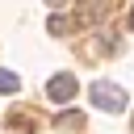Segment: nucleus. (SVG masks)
<instances>
[{"instance_id": "nucleus-8", "label": "nucleus", "mask_w": 134, "mask_h": 134, "mask_svg": "<svg viewBox=\"0 0 134 134\" xmlns=\"http://www.w3.org/2000/svg\"><path fill=\"white\" fill-rule=\"evenodd\" d=\"M130 29H134V8H130Z\"/></svg>"}, {"instance_id": "nucleus-1", "label": "nucleus", "mask_w": 134, "mask_h": 134, "mask_svg": "<svg viewBox=\"0 0 134 134\" xmlns=\"http://www.w3.org/2000/svg\"><path fill=\"white\" fill-rule=\"evenodd\" d=\"M126 100H130V96H126L117 84H109V80H96V84H92V105H96V109H105V113H121Z\"/></svg>"}, {"instance_id": "nucleus-3", "label": "nucleus", "mask_w": 134, "mask_h": 134, "mask_svg": "<svg viewBox=\"0 0 134 134\" xmlns=\"http://www.w3.org/2000/svg\"><path fill=\"white\" fill-rule=\"evenodd\" d=\"M54 126H59V130H84V113H75V109H63Z\"/></svg>"}, {"instance_id": "nucleus-9", "label": "nucleus", "mask_w": 134, "mask_h": 134, "mask_svg": "<svg viewBox=\"0 0 134 134\" xmlns=\"http://www.w3.org/2000/svg\"><path fill=\"white\" fill-rule=\"evenodd\" d=\"M130 126H134V117H130Z\"/></svg>"}, {"instance_id": "nucleus-5", "label": "nucleus", "mask_w": 134, "mask_h": 134, "mask_svg": "<svg viewBox=\"0 0 134 134\" xmlns=\"http://www.w3.org/2000/svg\"><path fill=\"white\" fill-rule=\"evenodd\" d=\"M17 88H21V80H17L13 71H4V67H0V92H17Z\"/></svg>"}, {"instance_id": "nucleus-2", "label": "nucleus", "mask_w": 134, "mask_h": 134, "mask_svg": "<svg viewBox=\"0 0 134 134\" xmlns=\"http://www.w3.org/2000/svg\"><path fill=\"white\" fill-rule=\"evenodd\" d=\"M75 92H80V84H75V75H50V84H46V96L50 100H59V105H67V100H75Z\"/></svg>"}, {"instance_id": "nucleus-7", "label": "nucleus", "mask_w": 134, "mask_h": 134, "mask_svg": "<svg viewBox=\"0 0 134 134\" xmlns=\"http://www.w3.org/2000/svg\"><path fill=\"white\" fill-rule=\"evenodd\" d=\"M46 4H50V8H63V4H67V0H46Z\"/></svg>"}, {"instance_id": "nucleus-4", "label": "nucleus", "mask_w": 134, "mask_h": 134, "mask_svg": "<svg viewBox=\"0 0 134 134\" xmlns=\"http://www.w3.org/2000/svg\"><path fill=\"white\" fill-rule=\"evenodd\" d=\"M71 25H75V21H67V17H59V13H54L46 29H50V34H71Z\"/></svg>"}, {"instance_id": "nucleus-6", "label": "nucleus", "mask_w": 134, "mask_h": 134, "mask_svg": "<svg viewBox=\"0 0 134 134\" xmlns=\"http://www.w3.org/2000/svg\"><path fill=\"white\" fill-rule=\"evenodd\" d=\"M8 121H13V130H34V121H29V117H25V113H13V117H8Z\"/></svg>"}]
</instances>
